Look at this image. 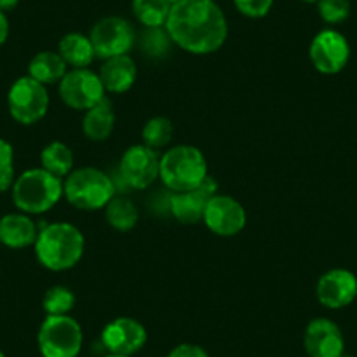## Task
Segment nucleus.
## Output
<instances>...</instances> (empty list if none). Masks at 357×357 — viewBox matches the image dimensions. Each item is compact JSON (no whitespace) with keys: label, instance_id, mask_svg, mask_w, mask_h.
Segmentation results:
<instances>
[{"label":"nucleus","instance_id":"nucleus-1","mask_svg":"<svg viewBox=\"0 0 357 357\" xmlns=\"http://www.w3.org/2000/svg\"><path fill=\"white\" fill-rule=\"evenodd\" d=\"M172 43L191 54L221 50L228 37V22L214 0H181L172 6L167 20Z\"/></svg>","mask_w":357,"mask_h":357},{"label":"nucleus","instance_id":"nucleus-2","mask_svg":"<svg viewBox=\"0 0 357 357\" xmlns=\"http://www.w3.org/2000/svg\"><path fill=\"white\" fill-rule=\"evenodd\" d=\"M37 261L51 272H65L81 261L84 254V236L70 222H51L39 229L36 243Z\"/></svg>","mask_w":357,"mask_h":357},{"label":"nucleus","instance_id":"nucleus-3","mask_svg":"<svg viewBox=\"0 0 357 357\" xmlns=\"http://www.w3.org/2000/svg\"><path fill=\"white\" fill-rule=\"evenodd\" d=\"M207 177V160L198 147L183 144L168 149L160 158V178L172 193L195 190Z\"/></svg>","mask_w":357,"mask_h":357},{"label":"nucleus","instance_id":"nucleus-4","mask_svg":"<svg viewBox=\"0 0 357 357\" xmlns=\"http://www.w3.org/2000/svg\"><path fill=\"white\" fill-rule=\"evenodd\" d=\"M11 197L23 214H44L63 197V181L44 168H30L15 181Z\"/></svg>","mask_w":357,"mask_h":357},{"label":"nucleus","instance_id":"nucleus-5","mask_svg":"<svg viewBox=\"0 0 357 357\" xmlns=\"http://www.w3.org/2000/svg\"><path fill=\"white\" fill-rule=\"evenodd\" d=\"M114 183L95 167L72 170L63 183V197L79 211H100L114 197Z\"/></svg>","mask_w":357,"mask_h":357},{"label":"nucleus","instance_id":"nucleus-6","mask_svg":"<svg viewBox=\"0 0 357 357\" xmlns=\"http://www.w3.org/2000/svg\"><path fill=\"white\" fill-rule=\"evenodd\" d=\"M37 343L43 357H77L82 349V329L70 315H47L39 328Z\"/></svg>","mask_w":357,"mask_h":357},{"label":"nucleus","instance_id":"nucleus-7","mask_svg":"<svg viewBox=\"0 0 357 357\" xmlns=\"http://www.w3.org/2000/svg\"><path fill=\"white\" fill-rule=\"evenodd\" d=\"M8 107L13 119L20 125H36L50 109V95L46 86L30 75L16 79L8 93Z\"/></svg>","mask_w":357,"mask_h":357},{"label":"nucleus","instance_id":"nucleus-8","mask_svg":"<svg viewBox=\"0 0 357 357\" xmlns=\"http://www.w3.org/2000/svg\"><path fill=\"white\" fill-rule=\"evenodd\" d=\"M60 97L74 111H88L105 98L98 74L89 68H72L60 81Z\"/></svg>","mask_w":357,"mask_h":357},{"label":"nucleus","instance_id":"nucleus-9","mask_svg":"<svg viewBox=\"0 0 357 357\" xmlns=\"http://www.w3.org/2000/svg\"><path fill=\"white\" fill-rule=\"evenodd\" d=\"M88 37L93 44L97 58H104V60L128 54L135 44V30L126 20L119 16H107V18L98 20Z\"/></svg>","mask_w":357,"mask_h":357},{"label":"nucleus","instance_id":"nucleus-10","mask_svg":"<svg viewBox=\"0 0 357 357\" xmlns=\"http://www.w3.org/2000/svg\"><path fill=\"white\" fill-rule=\"evenodd\" d=\"M308 53L315 70L326 75H335L349 63L350 46L345 36L336 30L326 29L312 39Z\"/></svg>","mask_w":357,"mask_h":357},{"label":"nucleus","instance_id":"nucleus-11","mask_svg":"<svg viewBox=\"0 0 357 357\" xmlns=\"http://www.w3.org/2000/svg\"><path fill=\"white\" fill-rule=\"evenodd\" d=\"M119 172L126 186L133 190H146L160 178V156L151 147L137 144L128 147L121 156Z\"/></svg>","mask_w":357,"mask_h":357},{"label":"nucleus","instance_id":"nucleus-12","mask_svg":"<svg viewBox=\"0 0 357 357\" xmlns=\"http://www.w3.org/2000/svg\"><path fill=\"white\" fill-rule=\"evenodd\" d=\"M202 221L215 235L235 236L245 228L247 214L242 204L233 197L214 195L205 207Z\"/></svg>","mask_w":357,"mask_h":357},{"label":"nucleus","instance_id":"nucleus-13","mask_svg":"<svg viewBox=\"0 0 357 357\" xmlns=\"http://www.w3.org/2000/svg\"><path fill=\"white\" fill-rule=\"evenodd\" d=\"M319 303L331 310H340L357 298V277L345 268H333L322 273L315 287Z\"/></svg>","mask_w":357,"mask_h":357},{"label":"nucleus","instance_id":"nucleus-14","mask_svg":"<svg viewBox=\"0 0 357 357\" xmlns=\"http://www.w3.org/2000/svg\"><path fill=\"white\" fill-rule=\"evenodd\" d=\"M147 342V331L137 319L118 317L102 331V343L109 354L130 356L139 352Z\"/></svg>","mask_w":357,"mask_h":357},{"label":"nucleus","instance_id":"nucleus-15","mask_svg":"<svg viewBox=\"0 0 357 357\" xmlns=\"http://www.w3.org/2000/svg\"><path fill=\"white\" fill-rule=\"evenodd\" d=\"M303 345L308 357H342L345 354V340L342 329L331 319L317 317L305 329Z\"/></svg>","mask_w":357,"mask_h":357},{"label":"nucleus","instance_id":"nucleus-16","mask_svg":"<svg viewBox=\"0 0 357 357\" xmlns=\"http://www.w3.org/2000/svg\"><path fill=\"white\" fill-rule=\"evenodd\" d=\"M215 193H218V183L212 177H207L195 190L172 193L168 197V208L178 222L195 225L204 219L205 207Z\"/></svg>","mask_w":357,"mask_h":357},{"label":"nucleus","instance_id":"nucleus-17","mask_svg":"<svg viewBox=\"0 0 357 357\" xmlns=\"http://www.w3.org/2000/svg\"><path fill=\"white\" fill-rule=\"evenodd\" d=\"M98 77L109 93H126L137 81V65L130 54L107 58L100 67Z\"/></svg>","mask_w":357,"mask_h":357},{"label":"nucleus","instance_id":"nucleus-18","mask_svg":"<svg viewBox=\"0 0 357 357\" xmlns=\"http://www.w3.org/2000/svg\"><path fill=\"white\" fill-rule=\"evenodd\" d=\"M39 229L29 214H6L0 219V243L9 249H25L36 243Z\"/></svg>","mask_w":357,"mask_h":357},{"label":"nucleus","instance_id":"nucleus-19","mask_svg":"<svg viewBox=\"0 0 357 357\" xmlns=\"http://www.w3.org/2000/svg\"><path fill=\"white\" fill-rule=\"evenodd\" d=\"M116 114L112 104L109 98H104L98 102L95 107L88 109L82 119V132L86 139L93 140V142H104L114 132Z\"/></svg>","mask_w":357,"mask_h":357},{"label":"nucleus","instance_id":"nucleus-20","mask_svg":"<svg viewBox=\"0 0 357 357\" xmlns=\"http://www.w3.org/2000/svg\"><path fill=\"white\" fill-rule=\"evenodd\" d=\"M58 54L63 58L65 63L74 68H88L97 58L89 37L79 32H70L61 37L58 44Z\"/></svg>","mask_w":357,"mask_h":357},{"label":"nucleus","instance_id":"nucleus-21","mask_svg":"<svg viewBox=\"0 0 357 357\" xmlns=\"http://www.w3.org/2000/svg\"><path fill=\"white\" fill-rule=\"evenodd\" d=\"M67 72V63L63 61V58L58 53H53V51L37 53L29 63L30 77L36 79L44 86L56 84V82L60 84V81Z\"/></svg>","mask_w":357,"mask_h":357},{"label":"nucleus","instance_id":"nucleus-22","mask_svg":"<svg viewBox=\"0 0 357 357\" xmlns=\"http://www.w3.org/2000/svg\"><path fill=\"white\" fill-rule=\"evenodd\" d=\"M40 165L50 174L63 178L74 168V154H72L70 147L67 144L54 140V142L47 144L43 153H40Z\"/></svg>","mask_w":357,"mask_h":357},{"label":"nucleus","instance_id":"nucleus-23","mask_svg":"<svg viewBox=\"0 0 357 357\" xmlns=\"http://www.w3.org/2000/svg\"><path fill=\"white\" fill-rule=\"evenodd\" d=\"M105 219L118 231H130L139 221V211L128 197H112L105 205Z\"/></svg>","mask_w":357,"mask_h":357},{"label":"nucleus","instance_id":"nucleus-24","mask_svg":"<svg viewBox=\"0 0 357 357\" xmlns=\"http://www.w3.org/2000/svg\"><path fill=\"white\" fill-rule=\"evenodd\" d=\"M172 6L167 0H133L132 13L146 29L167 25Z\"/></svg>","mask_w":357,"mask_h":357},{"label":"nucleus","instance_id":"nucleus-25","mask_svg":"<svg viewBox=\"0 0 357 357\" xmlns=\"http://www.w3.org/2000/svg\"><path fill=\"white\" fill-rule=\"evenodd\" d=\"M174 137V125L165 116H156L151 118L149 121L144 125L142 128V142L144 146L151 147V149H161V147L168 146Z\"/></svg>","mask_w":357,"mask_h":357},{"label":"nucleus","instance_id":"nucleus-26","mask_svg":"<svg viewBox=\"0 0 357 357\" xmlns=\"http://www.w3.org/2000/svg\"><path fill=\"white\" fill-rule=\"evenodd\" d=\"M172 39L168 36L167 29L158 26V29H146L140 36V47L144 53L151 58H163L170 53Z\"/></svg>","mask_w":357,"mask_h":357},{"label":"nucleus","instance_id":"nucleus-27","mask_svg":"<svg viewBox=\"0 0 357 357\" xmlns=\"http://www.w3.org/2000/svg\"><path fill=\"white\" fill-rule=\"evenodd\" d=\"M74 305V293L65 286H53L44 294L43 308L47 315H68Z\"/></svg>","mask_w":357,"mask_h":357},{"label":"nucleus","instance_id":"nucleus-28","mask_svg":"<svg viewBox=\"0 0 357 357\" xmlns=\"http://www.w3.org/2000/svg\"><path fill=\"white\" fill-rule=\"evenodd\" d=\"M15 181V149L8 140L0 139V193L11 190Z\"/></svg>","mask_w":357,"mask_h":357},{"label":"nucleus","instance_id":"nucleus-29","mask_svg":"<svg viewBox=\"0 0 357 357\" xmlns=\"http://www.w3.org/2000/svg\"><path fill=\"white\" fill-rule=\"evenodd\" d=\"M317 9L322 22L329 25H338L349 18L350 2L349 0H319Z\"/></svg>","mask_w":357,"mask_h":357},{"label":"nucleus","instance_id":"nucleus-30","mask_svg":"<svg viewBox=\"0 0 357 357\" xmlns=\"http://www.w3.org/2000/svg\"><path fill=\"white\" fill-rule=\"evenodd\" d=\"M240 15L247 18H264L273 6V0H233Z\"/></svg>","mask_w":357,"mask_h":357},{"label":"nucleus","instance_id":"nucleus-31","mask_svg":"<svg viewBox=\"0 0 357 357\" xmlns=\"http://www.w3.org/2000/svg\"><path fill=\"white\" fill-rule=\"evenodd\" d=\"M168 357H211L207 354V350L202 349L200 345H193V343H181L175 349H172V352L168 354Z\"/></svg>","mask_w":357,"mask_h":357},{"label":"nucleus","instance_id":"nucleus-32","mask_svg":"<svg viewBox=\"0 0 357 357\" xmlns=\"http://www.w3.org/2000/svg\"><path fill=\"white\" fill-rule=\"evenodd\" d=\"M9 37V22L4 11H0V46L8 40Z\"/></svg>","mask_w":357,"mask_h":357},{"label":"nucleus","instance_id":"nucleus-33","mask_svg":"<svg viewBox=\"0 0 357 357\" xmlns=\"http://www.w3.org/2000/svg\"><path fill=\"white\" fill-rule=\"evenodd\" d=\"M20 0H0V11H11L18 6Z\"/></svg>","mask_w":357,"mask_h":357},{"label":"nucleus","instance_id":"nucleus-34","mask_svg":"<svg viewBox=\"0 0 357 357\" xmlns=\"http://www.w3.org/2000/svg\"><path fill=\"white\" fill-rule=\"evenodd\" d=\"M301 2H305V4H315L319 0H301Z\"/></svg>","mask_w":357,"mask_h":357},{"label":"nucleus","instance_id":"nucleus-35","mask_svg":"<svg viewBox=\"0 0 357 357\" xmlns=\"http://www.w3.org/2000/svg\"><path fill=\"white\" fill-rule=\"evenodd\" d=\"M105 357H130V356H119V354H109V356Z\"/></svg>","mask_w":357,"mask_h":357},{"label":"nucleus","instance_id":"nucleus-36","mask_svg":"<svg viewBox=\"0 0 357 357\" xmlns=\"http://www.w3.org/2000/svg\"><path fill=\"white\" fill-rule=\"evenodd\" d=\"M167 2H168V4H170V6H174V4H177V2H181V0H167Z\"/></svg>","mask_w":357,"mask_h":357},{"label":"nucleus","instance_id":"nucleus-37","mask_svg":"<svg viewBox=\"0 0 357 357\" xmlns=\"http://www.w3.org/2000/svg\"><path fill=\"white\" fill-rule=\"evenodd\" d=\"M0 357H6V356H4V352H2V350H0Z\"/></svg>","mask_w":357,"mask_h":357},{"label":"nucleus","instance_id":"nucleus-38","mask_svg":"<svg viewBox=\"0 0 357 357\" xmlns=\"http://www.w3.org/2000/svg\"><path fill=\"white\" fill-rule=\"evenodd\" d=\"M342 357H352V356H349V354H343V356Z\"/></svg>","mask_w":357,"mask_h":357}]
</instances>
